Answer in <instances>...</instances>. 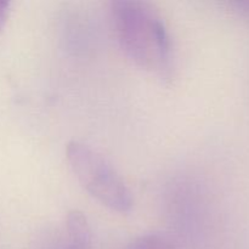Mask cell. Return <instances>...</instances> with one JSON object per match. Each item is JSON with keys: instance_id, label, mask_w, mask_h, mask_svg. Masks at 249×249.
<instances>
[{"instance_id": "6da1fadb", "label": "cell", "mask_w": 249, "mask_h": 249, "mask_svg": "<svg viewBox=\"0 0 249 249\" xmlns=\"http://www.w3.org/2000/svg\"><path fill=\"white\" fill-rule=\"evenodd\" d=\"M112 22L125 55L143 70L167 75L172 62L169 36L151 5L136 0L112 2Z\"/></svg>"}, {"instance_id": "3957f363", "label": "cell", "mask_w": 249, "mask_h": 249, "mask_svg": "<svg viewBox=\"0 0 249 249\" xmlns=\"http://www.w3.org/2000/svg\"><path fill=\"white\" fill-rule=\"evenodd\" d=\"M67 245L63 249H90V228L87 218L78 211H72L66 219Z\"/></svg>"}, {"instance_id": "277c9868", "label": "cell", "mask_w": 249, "mask_h": 249, "mask_svg": "<svg viewBox=\"0 0 249 249\" xmlns=\"http://www.w3.org/2000/svg\"><path fill=\"white\" fill-rule=\"evenodd\" d=\"M128 249H173L169 241L160 233H147L134 240Z\"/></svg>"}, {"instance_id": "5b68a950", "label": "cell", "mask_w": 249, "mask_h": 249, "mask_svg": "<svg viewBox=\"0 0 249 249\" xmlns=\"http://www.w3.org/2000/svg\"><path fill=\"white\" fill-rule=\"evenodd\" d=\"M9 11H10V2L0 1V32L2 31L5 23H6L7 16H9Z\"/></svg>"}, {"instance_id": "7a4b0ae2", "label": "cell", "mask_w": 249, "mask_h": 249, "mask_svg": "<svg viewBox=\"0 0 249 249\" xmlns=\"http://www.w3.org/2000/svg\"><path fill=\"white\" fill-rule=\"evenodd\" d=\"M72 172L85 191L111 211L128 213L133 195L111 163L96 150L79 141H71L66 148Z\"/></svg>"}]
</instances>
